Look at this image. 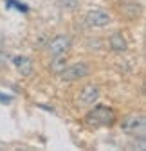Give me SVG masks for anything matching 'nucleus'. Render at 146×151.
Segmentation results:
<instances>
[{
  "label": "nucleus",
  "mask_w": 146,
  "mask_h": 151,
  "mask_svg": "<svg viewBox=\"0 0 146 151\" xmlns=\"http://www.w3.org/2000/svg\"><path fill=\"white\" fill-rule=\"evenodd\" d=\"M61 7H67V9H72L78 6V0H58Z\"/></svg>",
  "instance_id": "11"
},
{
  "label": "nucleus",
  "mask_w": 146,
  "mask_h": 151,
  "mask_svg": "<svg viewBox=\"0 0 146 151\" xmlns=\"http://www.w3.org/2000/svg\"><path fill=\"white\" fill-rule=\"evenodd\" d=\"M85 22L90 27H103V25L110 24V14L106 11H103V9H90L85 14Z\"/></svg>",
  "instance_id": "6"
},
{
  "label": "nucleus",
  "mask_w": 146,
  "mask_h": 151,
  "mask_svg": "<svg viewBox=\"0 0 146 151\" xmlns=\"http://www.w3.org/2000/svg\"><path fill=\"white\" fill-rule=\"evenodd\" d=\"M116 121V113L112 108L98 104L85 115V124L90 128H101V126H110Z\"/></svg>",
  "instance_id": "1"
},
{
  "label": "nucleus",
  "mask_w": 146,
  "mask_h": 151,
  "mask_svg": "<svg viewBox=\"0 0 146 151\" xmlns=\"http://www.w3.org/2000/svg\"><path fill=\"white\" fill-rule=\"evenodd\" d=\"M70 45H72V42H70V38H69V36H65V34H58V36H54L52 40L49 42L47 50H49L51 56H56V54H63V52H67V50L70 49Z\"/></svg>",
  "instance_id": "5"
},
{
  "label": "nucleus",
  "mask_w": 146,
  "mask_h": 151,
  "mask_svg": "<svg viewBox=\"0 0 146 151\" xmlns=\"http://www.w3.org/2000/svg\"><path fill=\"white\" fill-rule=\"evenodd\" d=\"M13 63H14V67L18 68V72H20L22 76H25V78L33 76L34 65H33V61L27 58V56H14V58H13Z\"/></svg>",
  "instance_id": "8"
},
{
  "label": "nucleus",
  "mask_w": 146,
  "mask_h": 151,
  "mask_svg": "<svg viewBox=\"0 0 146 151\" xmlns=\"http://www.w3.org/2000/svg\"><path fill=\"white\" fill-rule=\"evenodd\" d=\"M65 67H67V56H65V52L52 56V60H51V70L54 74H61Z\"/></svg>",
  "instance_id": "10"
},
{
  "label": "nucleus",
  "mask_w": 146,
  "mask_h": 151,
  "mask_svg": "<svg viewBox=\"0 0 146 151\" xmlns=\"http://www.w3.org/2000/svg\"><path fill=\"white\" fill-rule=\"evenodd\" d=\"M121 129L124 133H128L135 139H144V133H146V117L142 113H132L128 115L123 124H121Z\"/></svg>",
  "instance_id": "2"
},
{
  "label": "nucleus",
  "mask_w": 146,
  "mask_h": 151,
  "mask_svg": "<svg viewBox=\"0 0 146 151\" xmlns=\"http://www.w3.org/2000/svg\"><path fill=\"white\" fill-rule=\"evenodd\" d=\"M11 101H13V97H11V96H6V93H2V92H0V103L9 104Z\"/></svg>",
  "instance_id": "13"
},
{
  "label": "nucleus",
  "mask_w": 146,
  "mask_h": 151,
  "mask_svg": "<svg viewBox=\"0 0 146 151\" xmlns=\"http://www.w3.org/2000/svg\"><path fill=\"white\" fill-rule=\"evenodd\" d=\"M119 14L126 20H137L142 16V6L134 2V0H124L119 4Z\"/></svg>",
  "instance_id": "4"
},
{
  "label": "nucleus",
  "mask_w": 146,
  "mask_h": 151,
  "mask_svg": "<svg viewBox=\"0 0 146 151\" xmlns=\"http://www.w3.org/2000/svg\"><path fill=\"white\" fill-rule=\"evenodd\" d=\"M98 99H99V88L96 85L83 86L81 92H80V96H78V103L81 106H90V104H94Z\"/></svg>",
  "instance_id": "7"
},
{
  "label": "nucleus",
  "mask_w": 146,
  "mask_h": 151,
  "mask_svg": "<svg viewBox=\"0 0 146 151\" xmlns=\"http://www.w3.org/2000/svg\"><path fill=\"white\" fill-rule=\"evenodd\" d=\"M13 6H14V7H18L20 11H27V9H29V7H27V6H24V4H18L16 0H7V7H13Z\"/></svg>",
  "instance_id": "12"
},
{
  "label": "nucleus",
  "mask_w": 146,
  "mask_h": 151,
  "mask_svg": "<svg viewBox=\"0 0 146 151\" xmlns=\"http://www.w3.org/2000/svg\"><path fill=\"white\" fill-rule=\"evenodd\" d=\"M108 45H110V49L116 50V52H123V50H126V47H128L124 36L119 34V32H116V34H112L110 38H108Z\"/></svg>",
  "instance_id": "9"
},
{
  "label": "nucleus",
  "mask_w": 146,
  "mask_h": 151,
  "mask_svg": "<svg viewBox=\"0 0 146 151\" xmlns=\"http://www.w3.org/2000/svg\"><path fill=\"white\" fill-rule=\"evenodd\" d=\"M90 74V65L88 63H83V61H78V63H72V65H67L61 72V78L65 81H78V79H83Z\"/></svg>",
  "instance_id": "3"
}]
</instances>
